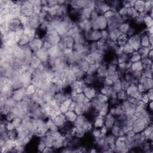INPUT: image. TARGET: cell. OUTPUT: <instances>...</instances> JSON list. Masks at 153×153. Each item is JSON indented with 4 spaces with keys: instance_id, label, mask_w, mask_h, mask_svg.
Returning a JSON list of instances; mask_svg holds the SVG:
<instances>
[{
    "instance_id": "4",
    "label": "cell",
    "mask_w": 153,
    "mask_h": 153,
    "mask_svg": "<svg viewBox=\"0 0 153 153\" xmlns=\"http://www.w3.org/2000/svg\"><path fill=\"white\" fill-rule=\"evenodd\" d=\"M128 36L125 34V33H121L120 35V36L118 37L117 41L118 42V44L121 46V47H123L124 45H125L127 42H128Z\"/></svg>"
},
{
    "instance_id": "1",
    "label": "cell",
    "mask_w": 153,
    "mask_h": 153,
    "mask_svg": "<svg viewBox=\"0 0 153 153\" xmlns=\"http://www.w3.org/2000/svg\"><path fill=\"white\" fill-rule=\"evenodd\" d=\"M140 38L139 35L135 34L131 36L128 39V44L133 48L134 50H137L140 48Z\"/></svg>"
},
{
    "instance_id": "3",
    "label": "cell",
    "mask_w": 153,
    "mask_h": 153,
    "mask_svg": "<svg viewBox=\"0 0 153 153\" xmlns=\"http://www.w3.org/2000/svg\"><path fill=\"white\" fill-rule=\"evenodd\" d=\"M65 116L68 122L74 123L76 120L78 115L74 111H68L65 114Z\"/></svg>"
},
{
    "instance_id": "6",
    "label": "cell",
    "mask_w": 153,
    "mask_h": 153,
    "mask_svg": "<svg viewBox=\"0 0 153 153\" xmlns=\"http://www.w3.org/2000/svg\"><path fill=\"white\" fill-rule=\"evenodd\" d=\"M133 51V48L128 43H127L125 45L123 46V53L127 55L132 54L134 52Z\"/></svg>"
},
{
    "instance_id": "2",
    "label": "cell",
    "mask_w": 153,
    "mask_h": 153,
    "mask_svg": "<svg viewBox=\"0 0 153 153\" xmlns=\"http://www.w3.org/2000/svg\"><path fill=\"white\" fill-rule=\"evenodd\" d=\"M84 94V96L89 99H92L96 96V91L95 89L93 87H91L90 86H86L84 87L83 90Z\"/></svg>"
},
{
    "instance_id": "5",
    "label": "cell",
    "mask_w": 153,
    "mask_h": 153,
    "mask_svg": "<svg viewBox=\"0 0 153 153\" xmlns=\"http://www.w3.org/2000/svg\"><path fill=\"white\" fill-rule=\"evenodd\" d=\"M103 124H104V120H103L102 117H100L99 115L95 119V121L94 123V126L96 128H99L103 126Z\"/></svg>"
}]
</instances>
